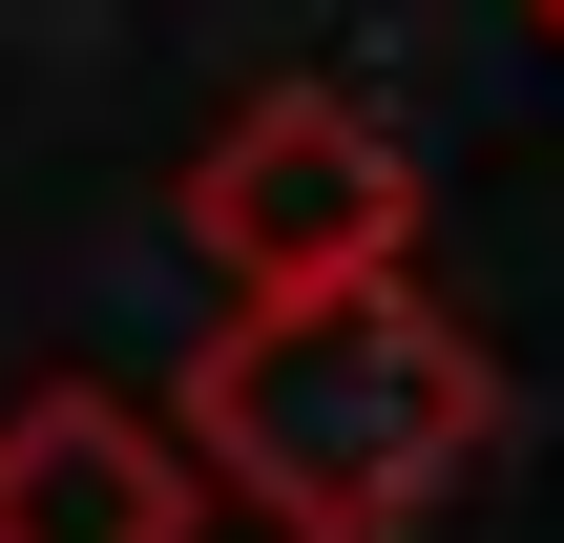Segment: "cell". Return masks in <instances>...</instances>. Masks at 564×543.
I'll return each instance as SVG.
<instances>
[{
	"label": "cell",
	"mask_w": 564,
	"mask_h": 543,
	"mask_svg": "<svg viewBox=\"0 0 564 543\" xmlns=\"http://www.w3.org/2000/svg\"><path fill=\"white\" fill-rule=\"evenodd\" d=\"M167 419L209 439V481L272 543H419L460 502V460L502 439V377H481V335L440 293L377 272V293H251V314H209Z\"/></svg>",
	"instance_id": "6da1fadb"
},
{
	"label": "cell",
	"mask_w": 564,
	"mask_h": 543,
	"mask_svg": "<svg viewBox=\"0 0 564 543\" xmlns=\"http://www.w3.org/2000/svg\"><path fill=\"white\" fill-rule=\"evenodd\" d=\"M188 523H209V439L188 419H147L105 377L0 419V543H188Z\"/></svg>",
	"instance_id": "3957f363"
},
{
	"label": "cell",
	"mask_w": 564,
	"mask_h": 543,
	"mask_svg": "<svg viewBox=\"0 0 564 543\" xmlns=\"http://www.w3.org/2000/svg\"><path fill=\"white\" fill-rule=\"evenodd\" d=\"M544 42H564V0H544Z\"/></svg>",
	"instance_id": "277c9868"
},
{
	"label": "cell",
	"mask_w": 564,
	"mask_h": 543,
	"mask_svg": "<svg viewBox=\"0 0 564 543\" xmlns=\"http://www.w3.org/2000/svg\"><path fill=\"white\" fill-rule=\"evenodd\" d=\"M188 251L230 272V314L251 293H377L398 251H419V146L377 126V105H335V84H272V105H230L209 146H188Z\"/></svg>",
	"instance_id": "7a4b0ae2"
}]
</instances>
